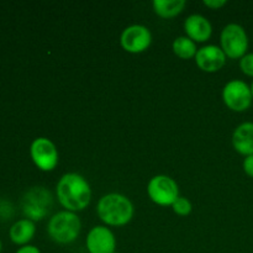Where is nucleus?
<instances>
[{
  "label": "nucleus",
  "instance_id": "f03ea898",
  "mask_svg": "<svg viewBox=\"0 0 253 253\" xmlns=\"http://www.w3.org/2000/svg\"><path fill=\"white\" fill-rule=\"evenodd\" d=\"M96 212L104 224L109 226H124L132 220L133 204L127 197L119 193H110L100 198Z\"/></svg>",
  "mask_w": 253,
  "mask_h": 253
},
{
  "label": "nucleus",
  "instance_id": "a211bd4d",
  "mask_svg": "<svg viewBox=\"0 0 253 253\" xmlns=\"http://www.w3.org/2000/svg\"><path fill=\"white\" fill-rule=\"evenodd\" d=\"M240 69L242 73L253 78V52L246 53L240 59Z\"/></svg>",
  "mask_w": 253,
  "mask_h": 253
},
{
  "label": "nucleus",
  "instance_id": "0eeeda50",
  "mask_svg": "<svg viewBox=\"0 0 253 253\" xmlns=\"http://www.w3.org/2000/svg\"><path fill=\"white\" fill-rule=\"evenodd\" d=\"M222 100L230 110L244 113L252 105L253 96L251 86L246 82L240 79L230 81L222 89Z\"/></svg>",
  "mask_w": 253,
  "mask_h": 253
},
{
  "label": "nucleus",
  "instance_id": "ddd939ff",
  "mask_svg": "<svg viewBox=\"0 0 253 253\" xmlns=\"http://www.w3.org/2000/svg\"><path fill=\"white\" fill-rule=\"evenodd\" d=\"M232 146L240 155H253V123H242L235 128L232 133Z\"/></svg>",
  "mask_w": 253,
  "mask_h": 253
},
{
  "label": "nucleus",
  "instance_id": "f257e3e1",
  "mask_svg": "<svg viewBox=\"0 0 253 253\" xmlns=\"http://www.w3.org/2000/svg\"><path fill=\"white\" fill-rule=\"evenodd\" d=\"M57 198L64 210L82 211L91 200V188L88 180L78 173H66L59 178L56 187Z\"/></svg>",
  "mask_w": 253,
  "mask_h": 253
},
{
  "label": "nucleus",
  "instance_id": "1a4fd4ad",
  "mask_svg": "<svg viewBox=\"0 0 253 253\" xmlns=\"http://www.w3.org/2000/svg\"><path fill=\"white\" fill-rule=\"evenodd\" d=\"M152 43V34L143 25H131L120 36V44L128 53H142Z\"/></svg>",
  "mask_w": 253,
  "mask_h": 253
},
{
  "label": "nucleus",
  "instance_id": "aec40b11",
  "mask_svg": "<svg viewBox=\"0 0 253 253\" xmlns=\"http://www.w3.org/2000/svg\"><path fill=\"white\" fill-rule=\"evenodd\" d=\"M203 4L212 10H219L221 9L222 6H225V5L227 4V1H225V0H204Z\"/></svg>",
  "mask_w": 253,
  "mask_h": 253
},
{
  "label": "nucleus",
  "instance_id": "dca6fc26",
  "mask_svg": "<svg viewBox=\"0 0 253 253\" xmlns=\"http://www.w3.org/2000/svg\"><path fill=\"white\" fill-rule=\"evenodd\" d=\"M172 49L177 57L180 59H192L195 58L198 48L197 43L187 36H180L173 41Z\"/></svg>",
  "mask_w": 253,
  "mask_h": 253
},
{
  "label": "nucleus",
  "instance_id": "6e6552de",
  "mask_svg": "<svg viewBox=\"0 0 253 253\" xmlns=\"http://www.w3.org/2000/svg\"><path fill=\"white\" fill-rule=\"evenodd\" d=\"M30 156L34 165L43 172H51L58 165L56 145L47 137H37L30 146Z\"/></svg>",
  "mask_w": 253,
  "mask_h": 253
},
{
  "label": "nucleus",
  "instance_id": "39448f33",
  "mask_svg": "<svg viewBox=\"0 0 253 253\" xmlns=\"http://www.w3.org/2000/svg\"><path fill=\"white\" fill-rule=\"evenodd\" d=\"M220 44L227 58L241 59L249 49L246 30L239 24L226 25L220 35Z\"/></svg>",
  "mask_w": 253,
  "mask_h": 253
},
{
  "label": "nucleus",
  "instance_id": "6ab92c4d",
  "mask_svg": "<svg viewBox=\"0 0 253 253\" xmlns=\"http://www.w3.org/2000/svg\"><path fill=\"white\" fill-rule=\"evenodd\" d=\"M242 167H244L245 173H246L249 177L253 178V155L245 157L244 163H242Z\"/></svg>",
  "mask_w": 253,
  "mask_h": 253
},
{
  "label": "nucleus",
  "instance_id": "b1692460",
  "mask_svg": "<svg viewBox=\"0 0 253 253\" xmlns=\"http://www.w3.org/2000/svg\"><path fill=\"white\" fill-rule=\"evenodd\" d=\"M114 253H119V252H116V251H115V252H114Z\"/></svg>",
  "mask_w": 253,
  "mask_h": 253
},
{
  "label": "nucleus",
  "instance_id": "5701e85b",
  "mask_svg": "<svg viewBox=\"0 0 253 253\" xmlns=\"http://www.w3.org/2000/svg\"><path fill=\"white\" fill-rule=\"evenodd\" d=\"M251 91H252V96H253V82H252V84H251Z\"/></svg>",
  "mask_w": 253,
  "mask_h": 253
},
{
  "label": "nucleus",
  "instance_id": "20e7f679",
  "mask_svg": "<svg viewBox=\"0 0 253 253\" xmlns=\"http://www.w3.org/2000/svg\"><path fill=\"white\" fill-rule=\"evenodd\" d=\"M53 207V198L44 187H34L22 197L21 208L26 219L39 221L44 219Z\"/></svg>",
  "mask_w": 253,
  "mask_h": 253
},
{
  "label": "nucleus",
  "instance_id": "f3484780",
  "mask_svg": "<svg viewBox=\"0 0 253 253\" xmlns=\"http://www.w3.org/2000/svg\"><path fill=\"white\" fill-rule=\"evenodd\" d=\"M172 209L177 215H180V216H188V215L192 212L193 205L192 203L189 202V199L179 197L174 203H173Z\"/></svg>",
  "mask_w": 253,
  "mask_h": 253
},
{
  "label": "nucleus",
  "instance_id": "7ed1b4c3",
  "mask_svg": "<svg viewBox=\"0 0 253 253\" xmlns=\"http://www.w3.org/2000/svg\"><path fill=\"white\" fill-rule=\"evenodd\" d=\"M82 222L76 212L59 211L49 219L47 232L54 242L59 245H68L76 241L81 234Z\"/></svg>",
  "mask_w": 253,
  "mask_h": 253
},
{
  "label": "nucleus",
  "instance_id": "412c9836",
  "mask_svg": "<svg viewBox=\"0 0 253 253\" xmlns=\"http://www.w3.org/2000/svg\"><path fill=\"white\" fill-rule=\"evenodd\" d=\"M15 253H41L39 247L34 246V245H25L17 249V251Z\"/></svg>",
  "mask_w": 253,
  "mask_h": 253
},
{
  "label": "nucleus",
  "instance_id": "4be33fe9",
  "mask_svg": "<svg viewBox=\"0 0 253 253\" xmlns=\"http://www.w3.org/2000/svg\"><path fill=\"white\" fill-rule=\"evenodd\" d=\"M1 251H2V242L0 241V253H1Z\"/></svg>",
  "mask_w": 253,
  "mask_h": 253
},
{
  "label": "nucleus",
  "instance_id": "9d476101",
  "mask_svg": "<svg viewBox=\"0 0 253 253\" xmlns=\"http://www.w3.org/2000/svg\"><path fill=\"white\" fill-rule=\"evenodd\" d=\"M89 253H114L116 251V239L108 226L98 225L91 227L85 240Z\"/></svg>",
  "mask_w": 253,
  "mask_h": 253
},
{
  "label": "nucleus",
  "instance_id": "9b49d317",
  "mask_svg": "<svg viewBox=\"0 0 253 253\" xmlns=\"http://www.w3.org/2000/svg\"><path fill=\"white\" fill-rule=\"evenodd\" d=\"M197 66L207 73H215L220 71L226 63V54L221 49V47L215 44H207L198 49L195 54Z\"/></svg>",
  "mask_w": 253,
  "mask_h": 253
},
{
  "label": "nucleus",
  "instance_id": "2eb2a0df",
  "mask_svg": "<svg viewBox=\"0 0 253 253\" xmlns=\"http://www.w3.org/2000/svg\"><path fill=\"white\" fill-rule=\"evenodd\" d=\"M185 5V0H155L152 2L153 11L163 19H172L179 15Z\"/></svg>",
  "mask_w": 253,
  "mask_h": 253
},
{
  "label": "nucleus",
  "instance_id": "4468645a",
  "mask_svg": "<svg viewBox=\"0 0 253 253\" xmlns=\"http://www.w3.org/2000/svg\"><path fill=\"white\" fill-rule=\"evenodd\" d=\"M36 234V226L32 220L20 219L11 225L9 230V239L17 246H25L34 239Z\"/></svg>",
  "mask_w": 253,
  "mask_h": 253
},
{
  "label": "nucleus",
  "instance_id": "423d86ee",
  "mask_svg": "<svg viewBox=\"0 0 253 253\" xmlns=\"http://www.w3.org/2000/svg\"><path fill=\"white\" fill-rule=\"evenodd\" d=\"M147 194L155 204L161 207H172L179 198V188L177 182L168 175H155L147 184Z\"/></svg>",
  "mask_w": 253,
  "mask_h": 253
},
{
  "label": "nucleus",
  "instance_id": "f8f14e48",
  "mask_svg": "<svg viewBox=\"0 0 253 253\" xmlns=\"http://www.w3.org/2000/svg\"><path fill=\"white\" fill-rule=\"evenodd\" d=\"M184 31L187 37L195 42H207L212 35V26L209 20L199 14H193L184 21Z\"/></svg>",
  "mask_w": 253,
  "mask_h": 253
}]
</instances>
